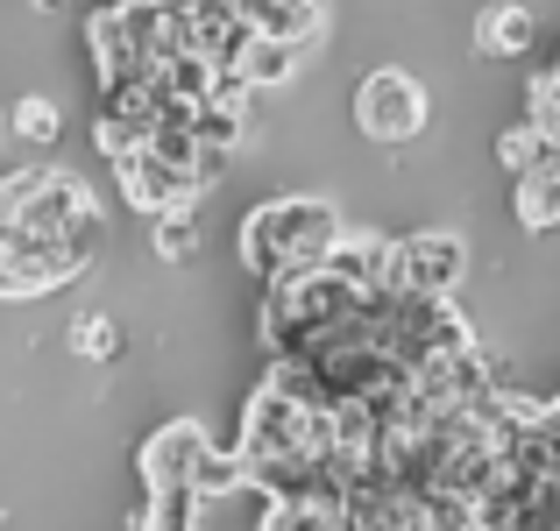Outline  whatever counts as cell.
I'll return each mask as SVG.
<instances>
[{"instance_id": "6da1fadb", "label": "cell", "mask_w": 560, "mask_h": 531, "mask_svg": "<svg viewBox=\"0 0 560 531\" xmlns=\"http://www.w3.org/2000/svg\"><path fill=\"white\" fill-rule=\"evenodd\" d=\"M100 256V199L71 170L0 177V298L65 291Z\"/></svg>"}, {"instance_id": "7a4b0ae2", "label": "cell", "mask_w": 560, "mask_h": 531, "mask_svg": "<svg viewBox=\"0 0 560 531\" xmlns=\"http://www.w3.org/2000/svg\"><path fill=\"white\" fill-rule=\"evenodd\" d=\"M334 205L327 199H270L248 213L242 227V262L256 284H277V276H299V270H319V256H327L334 241Z\"/></svg>"}, {"instance_id": "3957f363", "label": "cell", "mask_w": 560, "mask_h": 531, "mask_svg": "<svg viewBox=\"0 0 560 531\" xmlns=\"http://www.w3.org/2000/svg\"><path fill=\"white\" fill-rule=\"evenodd\" d=\"M114 170H121V199L136 205V213H191L199 205V191L213 185V170H220V156L206 150L191 170H171V164H156L150 150H128V156H114Z\"/></svg>"}, {"instance_id": "277c9868", "label": "cell", "mask_w": 560, "mask_h": 531, "mask_svg": "<svg viewBox=\"0 0 560 531\" xmlns=\"http://www.w3.org/2000/svg\"><path fill=\"white\" fill-rule=\"evenodd\" d=\"M462 270H468L462 234L425 227V234H405V241H390V276H383V284H390V291H425V298H454Z\"/></svg>"}, {"instance_id": "5b68a950", "label": "cell", "mask_w": 560, "mask_h": 531, "mask_svg": "<svg viewBox=\"0 0 560 531\" xmlns=\"http://www.w3.org/2000/svg\"><path fill=\"white\" fill-rule=\"evenodd\" d=\"M355 121H362V135H370V142H411L425 128L419 79H411V71H397V64L370 71V79H362V93H355Z\"/></svg>"}, {"instance_id": "8992f818", "label": "cell", "mask_w": 560, "mask_h": 531, "mask_svg": "<svg viewBox=\"0 0 560 531\" xmlns=\"http://www.w3.org/2000/svg\"><path fill=\"white\" fill-rule=\"evenodd\" d=\"M319 270L341 276V284H355V291H376L383 276H390V234L334 227V241H327V256H319Z\"/></svg>"}, {"instance_id": "52a82bcc", "label": "cell", "mask_w": 560, "mask_h": 531, "mask_svg": "<svg viewBox=\"0 0 560 531\" xmlns=\"http://www.w3.org/2000/svg\"><path fill=\"white\" fill-rule=\"evenodd\" d=\"M206 447H213V439H206V425H191V418L164 425V433L142 447V475H150V489H185L191 461H199Z\"/></svg>"}, {"instance_id": "ba28073f", "label": "cell", "mask_w": 560, "mask_h": 531, "mask_svg": "<svg viewBox=\"0 0 560 531\" xmlns=\"http://www.w3.org/2000/svg\"><path fill=\"white\" fill-rule=\"evenodd\" d=\"M234 14H242L256 36H270V43H291V50H305V43L319 36V0H234Z\"/></svg>"}, {"instance_id": "9c48e42d", "label": "cell", "mask_w": 560, "mask_h": 531, "mask_svg": "<svg viewBox=\"0 0 560 531\" xmlns=\"http://www.w3.org/2000/svg\"><path fill=\"white\" fill-rule=\"evenodd\" d=\"M476 50L482 57H525L533 50V14H525L518 0H490V8L476 14Z\"/></svg>"}, {"instance_id": "30bf717a", "label": "cell", "mask_w": 560, "mask_h": 531, "mask_svg": "<svg viewBox=\"0 0 560 531\" xmlns=\"http://www.w3.org/2000/svg\"><path fill=\"white\" fill-rule=\"evenodd\" d=\"M228 71L248 85V93H262V85H284L291 71H299V50H291V43H270V36H248Z\"/></svg>"}, {"instance_id": "8fae6325", "label": "cell", "mask_w": 560, "mask_h": 531, "mask_svg": "<svg viewBox=\"0 0 560 531\" xmlns=\"http://www.w3.org/2000/svg\"><path fill=\"white\" fill-rule=\"evenodd\" d=\"M185 489H191V504H213V496H234V489H248V468H242V453H220V447H206L199 461H191Z\"/></svg>"}, {"instance_id": "7c38bea8", "label": "cell", "mask_w": 560, "mask_h": 531, "mask_svg": "<svg viewBox=\"0 0 560 531\" xmlns=\"http://www.w3.org/2000/svg\"><path fill=\"white\" fill-rule=\"evenodd\" d=\"M553 220H560V170H553V164H539V170H525V177H518V227L547 234Z\"/></svg>"}, {"instance_id": "4fadbf2b", "label": "cell", "mask_w": 560, "mask_h": 531, "mask_svg": "<svg viewBox=\"0 0 560 531\" xmlns=\"http://www.w3.org/2000/svg\"><path fill=\"white\" fill-rule=\"evenodd\" d=\"M497 164L525 177V170H539V164H560V142L539 135V128H504V135H497Z\"/></svg>"}, {"instance_id": "5bb4252c", "label": "cell", "mask_w": 560, "mask_h": 531, "mask_svg": "<svg viewBox=\"0 0 560 531\" xmlns=\"http://www.w3.org/2000/svg\"><path fill=\"white\" fill-rule=\"evenodd\" d=\"M191 142H199V150H213V156H228L234 150V142H242L248 135V121H242V114H228V107H213V99H199V107H191Z\"/></svg>"}, {"instance_id": "9a60e30c", "label": "cell", "mask_w": 560, "mask_h": 531, "mask_svg": "<svg viewBox=\"0 0 560 531\" xmlns=\"http://www.w3.org/2000/svg\"><path fill=\"white\" fill-rule=\"evenodd\" d=\"M71 347H79L85 362H114V354H121V327H114L107 312H79L71 319Z\"/></svg>"}, {"instance_id": "2e32d148", "label": "cell", "mask_w": 560, "mask_h": 531, "mask_svg": "<svg viewBox=\"0 0 560 531\" xmlns=\"http://www.w3.org/2000/svg\"><path fill=\"white\" fill-rule=\"evenodd\" d=\"M150 241H156V256L164 262H191V248H199V227H191V213H156L150 220Z\"/></svg>"}, {"instance_id": "e0dca14e", "label": "cell", "mask_w": 560, "mask_h": 531, "mask_svg": "<svg viewBox=\"0 0 560 531\" xmlns=\"http://www.w3.org/2000/svg\"><path fill=\"white\" fill-rule=\"evenodd\" d=\"M262 531H334V510L327 504H270Z\"/></svg>"}, {"instance_id": "ac0fdd59", "label": "cell", "mask_w": 560, "mask_h": 531, "mask_svg": "<svg viewBox=\"0 0 560 531\" xmlns=\"http://www.w3.org/2000/svg\"><path fill=\"white\" fill-rule=\"evenodd\" d=\"M14 135H22V142H57V107L43 93L14 99Z\"/></svg>"}, {"instance_id": "d6986e66", "label": "cell", "mask_w": 560, "mask_h": 531, "mask_svg": "<svg viewBox=\"0 0 560 531\" xmlns=\"http://www.w3.org/2000/svg\"><path fill=\"white\" fill-rule=\"evenodd\" d=\"M553 93H560L553 71H539V79H533V121H525V128H539V135H553V142H560V114H553L560 99H553Z\"/></svg>"}, {"instance_id": "ffe728a7", "label": "cell", "mask_w": 560, "mask_h": 531, "mask_svg": "<svg viewBox=\"0 0 560 531\" xmlns=\"http://www.w3.org/2000/svg\"><path fill=\"white\" fill-rule=\"evenodd\" d=\"M36 8H43V14H65V8H71V0H36Z\"/></svg>"}]
</instances>
